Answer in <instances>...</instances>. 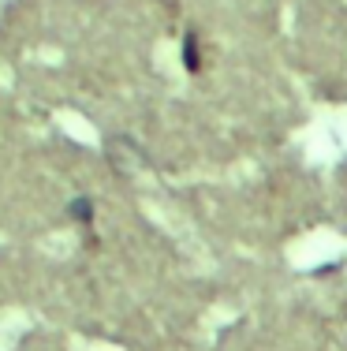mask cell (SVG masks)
I'll list each match as a JSON object with an SVG mask.
<instances>
[{
    "label": "cell",
    "instance_id": "1",
    "mask_svg": "<svg viewBox=\"0 0 347 351\" xmlns=\"http://www.w3.org/2000/svg\"><path fill=\"white\" fill-rule=\"evenodd\" d=\"M183 68L191 75L202 71V41H198V30H187V38H183Z\"/></svg>",
    "mask_w": 347,
    "mask_h": 351
},
{
    "label": "cell",
    "instance_id": "2",
    "mask_svg": "<svg viewBox=\"0 0 347 351\" xmlns=\"http://www.w3.org/2000/svg\"><path fill=\"white\" fill-rule=\"evenodd\" d=\"M94 202H90V198H71V202H68V217H71V221H75V224H82V228H94Z\"/></svg>",
    "mask_w": 347,
    "mask_h": 351
}]
</instances>
